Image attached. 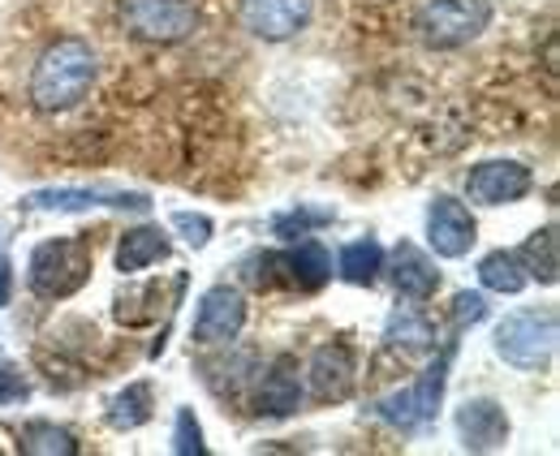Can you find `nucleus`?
<instances>
[{
  "label": "nucleus",
  "mask_w": 560,
  "mask_h": 456,
  "mask_svg": "<svg viewBox=\"0 0 560 456\" xmlns=\"http://www.w3.org/2000/svg\"><path fill=\"white\" fill-rule=\"evenodd\" d=\"M95 73H100V57H95V48L86 39H57L35 61L31 104L39 113H70L95 86Z\"/></svg>",
  "instance_id": "1"
},
{
  "label": "nucleus",
  "mask_w": 560,
  "mask_h": 456,
  "mask_svg": "<svg viewBox=\"0 0 560 456\" xmlns=\"http://www.w3.org/2000/svg\"><path fill=\"white\" fill-rule=\"evenodd\" d=\"M91 267H95V259L78 237H57V242L35 246L31 267H26V284L44 302H66L91 280Z\"/></svg>",
  "instance_id": "2"
},
{
  "label": "nucleus",
  "mask_w": 560,
  "mask_h": 456,
  "mask_svg": "<svg viewBox=\"0 0 560 456\" xmlns=\"http://www.w3.org/2000/svg\"><path fill=\"white\" fill-rule=\"evenodd\" d=\"M495 353L517 371H539L557 353V311H513L495 327Z\"/></svg>",
  "instance_id": "3"
},
{
  "label": "nucleus",
  "mask_w": 560,
  "mask_h": 456,
  "mask_svg": "<svg viewBox=\"0 0 560 456\" xmlns=\"http://www.w3.org/2000/svg\"><path fill=\"white\" fill-rule=\"evenodd\" d=\"M246 267H255V271H246V280L255 289H277V284H284V289H298V293H319L332 280V259H328V250L319 242H298L293 250L259 255V259H250Z\"/></svg>",
  "instance_id": "4"
},
{
  "label": "nucleus",
  "mask_w": 560,
  "mask_h": 456,
  "mask_svg": "<svg viewBox=\"0 0 560 456\" xmlns=\"http://www.w3.org/2000/svg\"><path fill=\"white\" fill-rule=\"evenodd\" d=\"M491 22L488 0H431L415 17V31L427 48H462L479 39Z\"/></svg>",
  "instance_id": "5"
},
{
  "label": "nucleus",
  "mask_w": 560,
  "mask_h": 456,
  "mask_svg": "<svg viewBox=\"0 0 560 456\" xmlns=\"http://www.w3.org/2000/svg\"><path fill=\"white\" fill-rule=\"evenodd\" d=\"M448 366H453V344L435 358V366L431 371H422L419 384L410 391H393V396H380L371 409H375V418H384L388 426H397V431H415L422 422H431L435 418V409H440V400H444V384H448Z\"/></svg>",
  "instance_id": "6"
},
{
  "label": "nucleus",
  "mask_w": 560,
  "mask_h": 456,
  "mask_svg": "<svg viewBox=\"0 0 560 456\" xmlns=\"http://www.w3.org/2000/svg\"><path fill=\"white\" fill-rule=\"evenodd\" d=\"M121 26L139 44H182L199 26V9L186 0H121Z\"/></svg>",
  "instance_id": "7"
},
{
  "label": "nucleus",
  "mask_w": 560,
  "mask_h": 456,
  "mask_svg": "<svg viewBox=\"0 0 560 456\" xmlns=\"http://www.w3.org/2000/svg\"><path fill=\"white\" fill-rule=\"evenodd\" d=\"M427 242H431V250L440 259L470 255V246L479 242V224H475L470 207L448 195L431 198V207H427Z\"/></svg>",
  "instance_id": "8"
},
{
  "label": "nucleus",
  "mask_w": 560,
  "mask_h": 456,
  "mask_svg": "<svg viewBox=\"0 0 560 456\" xmlns=\"http://www.w3.org/2000/svg\"><path fill=\"white\" fill-rule=\"evenodd\" d=\"M26 211H91V207H113V211H151V198L139 190H82V186H52V190H31L22 198Z\"/></svg>",
  "instance_id": "9"
},
{
  "label": "nucleus",
  "mask_w": 560,
  "mask_h": 456,
  "mask_svg": "<svg viewBox=\"0 0 560 456\" xmlns=\"http://www.w3.org/2000/svg\"><path fill=\"white\" fill-rule=\"evenodd\" d=\"M535 177L526 164L517 160H488V164H475L470 177H466V195L470 202H483V207H504V202H517V198L530 195Z\"/></svg>",
  "instance_id": "10"
},
{
  "label": "nucleus",
  "mask_w": 560,
  "mask_h": 456,
  "mask_svg": "<svg viewBox=\"0 0 560 456\" xmlns=\"http://www.w3.org/2000/svg\"><path fill=\"white\" fill-rule=\"evenodd\" d=\"M311 13H315V0H242L246 31L259 35V39H272V44L306 31Z\"/></svg>",
  "instance_id": "11"
},
{
  "label": "nucleus",
  "mask_w": 560,
  "mask_h": 456,
  "mask_svg": "<svg viewBox=\"0 0 560 456\" xmlns=\"http://www.w3.org/2000/svg\"><path fill=\"white\" fill-rule=\"evenodd\" d=\"M246 327V297L229 284H215L203 293L199 315H195V340L199 344H229Z\"/></svg>",
  "instance_id": "12"
},
{
  "label": "nucleus",
  "mask_w": 560,
  "mask_h": 456,
  "mask_svg": "<svg viewBox=\"0 0 560 456\" xmlns=\"http://www.w3.org/2000/svg\"><path fill=\"white\" fill-rule=\"evenodd\" d=\"M306 379H311V396L324 400V405L328 400L332 405L350 400L353 384H358V362H353L350 344H324V349H315V358L306 366Z\"/></svg>",
  "instance_id": "13"
},
{
  "label": "nucleus",
  "mask_w": 560,
  "mask_h": 456,
  "mask_svg": "<svg viewBox=\"0 0 560 456\" xmlns=\"http://www.w3.org/2000/svg\"><path fill=\"white\" fill-rule=\"evenodd\" d=\"M457 435H462L466 453H495V448L509 444V418L491 396L466 400L457 409Z\"/></svg>",
  "instance_id": "14"
},
{
  "label": "nucleus",
  "mask_w": 560,
  "mask_h": 456,
  "mask_svg": "<svg viewBox=\"0 0 560 456\" xmlns=\"http://www.w3.org/2000/svg\"><path fill=\"white\" fill-rule=\"evenodd\" d=\"M298 405H302V366H298V358L280 353L268 366V375L259 379L255 409L268 418H289V413H298Z\"/></svg>",
  "instance_id": "15"
},
{
  "label": "nucleus",
  "mask_w": 560,
  "mask_h": 456,
  "mask_svg": "<svg viewBox=\"0 0 560 456\" xmlns=\"http://www.w3.org/2000/svg\"><path fill=\"white\" fill-rule=\"evenodd\" d=\"M393 289L401 293V297H410V302H427L435 289H440V271H435V262L422 255L419 246H410V242H401L397 250H393Z\"/></svg>",
  "instance_id": "16"
},
{
  "label": "nucleus",
  "mask_w": 560,
  "mask_h": 456,
  "mask_svg": "<svg viewBox=\"0 0 560 456\" xmlns=\"http://www.w3.org/2000/svg\"><path fill=\"white\" fill-rule=\"evenodd\" d=\"M384 340H388L393 349H401V353H431V349H435V324H431L427 315H419V311L401 306V311L388 315Z\"/></svg>",
  "instance_id": "17"
},
{
  "label": "nucleus",
  "mask_w": 560,
  "mask_h": 456,
  "mask_svg": "<svg viewBox=\"0 0 560 456\" xmlns=\"http://www.w3.org/2000/svg\"><path fill=\"white\" fill-rule=\"evenodd\" d=\"M160 259H168V237L160 229H151V224L130 229L121 237V246H117V271H142V267H151Z\"/></svg>",
  "instance_id": "18"
},
{
  "label": "nucleus",
  "mask_w": 560,
  "mask_h": 456,
  "mask_svg": "<svg viewBox=\"0 0 560 456\" xmlns=\"http://www.w3.org/2000/svg\"><path fill=\"white\" fill-rule=\"evenodd\" d=\"M517 259L526 267V276L530 280H539V284H557L560 276V262H557V229L548 224V229H539L522 250H517Z\"/></svg>",
  "instance_id": "19"
},
{
  "label": "nucleus",
  "mask_w": 560,
  "mask_h": 456,
  "mask_svg": "<svg viewBox=\"0 0 560 456\" xmlns=\"http://www.w3.org/2000/svg\"><path fill=\"white\" fill-rule=\"evenodd\" d=\"M142 422H151V384H130L108 400V426L113 431H139Z\"/></svg>",
  "instance_id": "20"
},
{
  "label": "nucleus",
  "mask_w": 560,
  "mask_h": 456,
  "mask_svg": "<svg viewBox=\"0 0 560 456\" xmlns=\"http://www.w3.org/2000/svg\"><path fill=\"white\" fill-rule=\"evenodd\" d=\"M479 280H483V289H491V293H522L526 289V267H522V259L513 255V250H495V255H488V259L479 262Z\"/></svg>",
  "instance_id": "21"
},
{
  "label": "nucleus",
  "mask_w": 560,
  "mask_h": 456,
  "mask_svg": "<svg viewBox=\"0 0 560 456\" xmlns=\"http://www.w3.org/2000/svg\"><path fill=\"white\" fill-rule=\"evenodd\" d=\"M384 271V246L380 242H350L341 250V280H350L358 289L375 284Z\"/></svg>",
  "instance_id": "22"
},
{
  "label": "nucleus",
  "mask_w": 560,
  "mask_h": 456,
  "mask_svg": "<svg viewBox=\"0 0 560 456\" xmlns=\"http://www.w3.org/2000/svg\"><path fill=\"white\" fill-rule=\"evenodd\" d=\"M22 453L73 456L78 453V440H73L66 426H52V422H26V426H22Z\"/></svg>",
  "instance_id": "23"
},
{
  "label": "nucleus",
  "mask_w": 560,
  "mask_h": 456,
  "mask_svg": "<svg viewBox=\"0 0 560 456\" xmlns=\"http://www.w3.org/2000/svg\"><path fill=\"white\" fill-rule=\"evenodd\" d=\"M324 224H332L328 207H293V211H280L277 220H272V233L284 237V242H293V237H306V233H315Z\"/></svg>",
  "instance_id": "24"
},
{
  "label": "nucleus",
  "mask_w": 560,
  "mask_h": 456,
  "mask_svg": "<svg viewBox=\"0 0 560 456\" xmlns=\"http://www.w3.org/2000/svg\"><path fill=\"white\" fill-rule=\"evenodd\" d=\"M173 453H182V456L208 453L203 431H199V422H195V413H190V409H182V413H177V426H173Z\"/></svg>",
  "instance_id": "25"
},
{
  "label": "nucleus",
  "mask_w": 560,
  "mask_h": 456,
  "mask_svg": "<svg viewBox=\"0 0 560 456\" xmlns=\"http://www.w3.org/2000/svg\"><path fill=\"white\" fill-rule=\"evenodd\" d=\"M173 229L195 246V250H203L211 242V220L208 215H195V211H173Z\"/></svg>",
  "instance_id": "26"
},
{
  "label": "nucleus",
  "mask_w": 560,
  "mask_h": 456,
  "mask_svg": "<svg viewBox=\"0 0 560 456\" xmlns=\"http://www.w3.org/2000/svg\"><path fill=\"white\" fill-rule=\"evenodd\" d=\"M488 319V297L483 293H457L453 297V324L457 327H475Z\"/></svg>",
  "instance_id": "27"
},
{
  "label": "nucleus",
  "mask_w": 560,
  "mask_h": 456,
  "mask_svg": "<svg viewBox=\"0 0 560 456\" xmlns=\"http://www.w3.org/2000/svg\"><path fill=\"white\" fill-rule=\"evenodd\" d=\"M26 396H31V384L22 379V371H13V366L0 362V405H18Z\"/></svg>",
  "instance_id": "28"
},
{
  "label": "nucleus",
  "mask_w": 560,
  "mask_h": 456,
  "mask_svg": "<svg viewBox=\"0 0 560 456\" xmlns=\"http://www.w3.org/2000/svg\"><path fill=\"white\" fill-rule=\"evenodd\" d=\"M9 289H13V267L9 259H0V306H9Z\"/></svg>",
  "instance_id": "29"
}]
</instances>
